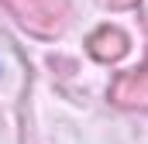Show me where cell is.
<instances>
[{
    "mask_svg": "<svg viewBox=\"0 0 148 144\" xmlns=\"http://www.w3.org/2000/svg\"><path fill=\"white\" fill-rule=\"evenodd\" d=\"M124 48H127V41H124L121 31H114V28H103V31H97V35L90 38V52H93L97 58H103V62L121 58Z\"/></svg>",
    "mask_w": 148,
    "mask_h": 144,
    "instance_id": "obj_2",
    "label": "cell"
},
{
    "mask_svg": "<svg viewBox=\"0 0 148 144\" xmlns=\"http://www.w3.org/2000/svg\"><path fill=\"white\" fill-rule=\"evenodd\" d=\"M7 7L41 35L48 31H59L62 28V17H66V0H7Z\"/></svg>",
    "mask_w": 148,
    "mask_h": 144,
    "instance_id": "obj_1",
    "label": "cell"
},
{
    "mask_svg": "<svg viewBox=\"0 0 148 144\" xmlns=\"http://www.w3.org/2000/svg\"><path fill=\"white\" fill-rule=\"evenodd\" d=\"M107 3H114V7H127V3H134V0H107Z\"/></svg>",
    "mask_w": 148,
    "mask_h": 144,
    "instance_id": "obj_3",
    "label": "cell"
}]
</instances>
